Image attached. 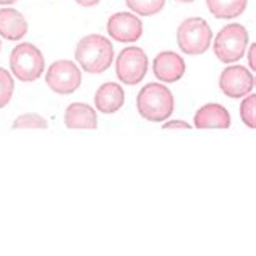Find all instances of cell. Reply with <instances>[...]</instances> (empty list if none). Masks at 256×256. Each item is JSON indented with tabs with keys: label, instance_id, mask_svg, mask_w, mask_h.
<instances>
[{
	"label": "cell",
	"instance_id": "cell-1",
	"mask_svg": "<svg viewBox=\"0 0 256 256\" xmlns=\"http://www.w3.org/2000/svg\"><path fill=\"white\" fill-rule=\"evenodd\" d=\"M75 58L88 73H102L114 60V47L107 38L100 34L84 36L76 44Z\"/></svg>",
	"mask_w": 256,
	"mask_h": 256
},
{
	"label": "cell",
	"instance_id": "cell-2",
	"mask_svg": "<svg viewBox=\"0 0 256 256\" xmlns=\"http://www.w3.org/2000/svg\"><path fill=\"white\" fill-rule=\"evenodd\" d=\"M136 107L140 116L150 122H164L174 112V96L160 83H148L138 92Z\"/></svg>",
	"mask_w": 256,
	"mask_h": 256
},
{
	"label": "cell",
	"instance_id": "cell-3",
	"mask_svg": "<svg viewBox=\"0 0 256 256\" xmlns=\"http://www.w3.org/2000/svg\"><path fill=\"white\" fill-rule=\"evenodd\" d=\"M212 41L211 26L200 16L186 18L177 30V44L186 56H201L210 49Z\"/></svg>",
	"mask_w": 256,
	"mask_h": 256
},
{
	"label": "cell",
	"instance_id": "cell-4",
	"mask_svg": "<svg viewBox=\"0 0 256 256\" xmlns=\"http://www.w3.org/2000/svg\"><path fill=\"white\" fill-rule=\"evenodd\" d=\"M44 56L34 44L22 42L10 54V70L20 82H36L44 73Z\"/></svg>",
	"mask_w": 256,
	"mask_h": 256
},
{
	"label": "cell",
	"instance_id": "cell-5",
	"mask_svg": "<svg viewBox=\"0 0 256 256\" xmlns=\"http://www.w3.org/2000/svg\"><path fill=\"white\" fill-rule=\"evenodd\" d=\"M248 41H250V36L244 24H227L214 39V54L220 62L234 64L244 57Z\"/></svg>",
	"mask_w": 256,
	"mask_h": 256
},
{
	"label": "cell",
	"instance_id": "cell-6",
	"mask_svg": "<svg viewBox=\"0 0 256 256\" xmlns=\"http://www.w3.org/2000/svg\"><path fill=\"white\" fill-rule=\"evenodd\" d=\"M117 78L124 84L134 86L144 80L148 73V56L140 47H125L116 62Z\"/></svg>",
	"mask_w": 256,
	"mask_h": 256
},
{
	"label": "cell",
	"instance_id": "cell-7",
	"mask_svg": "<svg viewBox=\"0 0 256 256\" xmlns=\"http://www.w3.org/2000/svg\"><path fill=\"white\" fill-rule=\"evenodd\" d=\"M46 83L57 94H73L82 86V72L70 60H57L47 70Z\"/></svg>",
	"mask_w": 256,
	"mask_h": 256
},
{
	"label": "cell",
	"instance_id": "cell-8",
	"mask_svg": "<svg viewBox=\"0 0 256 256\" xmlns=\"http://www.w3.org/2000/svg\"><path fill=\"white\" fill-rule=\"evenodd\" d=\"M219 88L227 98H232V99L245 98L248 92L253 91L254 76L246 66H242V65L226 66L220 73Z\"/></svg>",
	"mask_w": 256,
	"mask_h": 256
},
{
	"label": "cell",
	"instance_id": "cell-9",
	"mask_svg": "<svg viewBox=\"0 0 256 256\" xmlns=\"http://www.w3.org/2000/svg\"><path fill=\"white\" fill-rule=\"evenodd\" d=\"M107 32L114 41L134 42L143 36V23L136 15L120 12L112 15L107 22Z\"/></svg>",
	"mask_w": 256,
	"mask_h": 256
},
{
	"label": "cell",
	"instance_id": "cell-10",
	"mask_svg": "<svg viewBox=\"0 0 256 256\" xmlns=\"http://www.w3.org/2000/svg\"><path fill=\"white\" fill-rule=\"evenodd\" d=\"M152 72L158 80L164 83H175L184 76L185 62L178 54L172 50H164L156 56L152 64Z\"/></svg>",
	"mask_w": 256,
	"mask_h": 256
},
{
	"label": "cell",
	"instance_id": "cell-11",
	"mask_svg": "<svg viewBox=\"0 0 256 256\" xmlns=\"http://www.w3.org/2000/svg\"><path fill=\"white\" fill-rule=\"evenodd\" d=\"M194 126L198 130L210 128H228L230 126V114L220 104L201 106L194 114Z\"/></svg>",
	"mask_w": 256,
	"mask_h": 256
},
{
	"label": "cell",
	"instance_id": "cell-12",
	"mask_svg": "<svg viewBox=\"0 0 256 256\" xmlns=\"http://www.w3.org/2000/svg\"><path fill=\"white\" fill-rule=\"evenodd\" d=\"M65 126L72 130H94L98 128V114L90 104L72 102L65 110Z\"/></svg>",
	"mask_w": 256,
	"mask_h": 256
},
{
	"label": "cell",
	"instance_id": "cell-13",
	"mask_svg": "<svg viewBox=\"0 0 256 256\" xmlns=\"http://www.w3.org/2000/svg\"><path fill=\"white\" fill-rule=\"evenodd\" d=\"M125 102V91L118 83H104L99 88L96 96H94V104L96 109L102 114H116L122 109Z\"/></svg>",
	"mask_w": 256,
	"mask_h": 256
},
{
	"label": "cell",
	"instance_id": "cell-14",
	"mask_svg": "<svg viewBox=\"0 0 256 256\" xmlns=\"http://www.w3.org/2000/svg\"><path fill=\"white\" fill-rule=\"evenodd\" d=\"M28 32V22L15 8L0 10V36L6 41H20Z\"/></svg>",
	"mask_w": 256,
	"mask_h": 256
},
{
	"label": "cell",
	"instance_id": "cell-15",
	"mask_svg": "<svg viewBox=\"0 0 256 256\" xmlns=\"http://www.w3.org/2000/svg\"><path fill=\"white\" fill-rule=\"evenodd\" d=\"M246 4L248 0H206L211 15L224 20L240 16L245 12Z\"/></svg>",
	"mask_w": 256,
	"mask_h": 256
},
{
	"label": "cell",
	"instance_id": "cell-16",
	"mask_svg": "<svg viewBox=\"0 0 256 256\" xmlns=\"http://www.w3.org/2000/svg\"><path fill=\"white\" fill-rule=\"evenodd\" d=\"M125 4L136 15L152 16L164 8L166 0H125Z\"/></svg>",
	"mask_w": 256,
	"mask_h": 256
},
{
	"label": "cell",
	"instance_id": "cell-17",
	"mask_svg": "<svg viewBox=\"0 0 256 256\" xmlns=\"http://www.w3.org/2000/svg\"><path fill=\"white\" fill-rule=\"evenodd\" d=\"M49 126L47 124V120L39 116V114H34V112H28V114H23V116H20L18 118H15V122H13L12 128H34V130H46V128Z\"/></svg>",
	"mask_w": 256,
	"mask_h": 256
},
{
	"label": "cell",
	"instance_id": "cell-18",
	"mask_svg": "<svg viewBox=\"0 0 256 256\" xmlns=\"http://www.w3.org/2000/svg\"><path fill=\"white\" fill-rule=\"evenodd\" d=\"M254 110H256V94H250V96L246 94V98L242 100V104H240V117L244 120V124L248 128H252V130L256 128Z\"/></svg>",
	"mask_w": 256,
	"mask_h": 256
},
{
	"label": "cell",
	"instance_id": "cell-19",
	"mask_svg": "<svg viewBox=\"0 0 256 256\" xmlns=\"http://www.w3.org/2000/svg\"><path fill=\"white\" fill-rule=\"evenodd\" d=\"M13 91H15V82L12 75L5 68H0V109L10 102Z\"/></svg>",
	"mask_w": 256,
	"mask_h": 256
},
{
	"label": "cell",
	"instance_id": "cell-20",
	"mask_svg": "<svg viewBox=\"0 0 256 256\" xmlns=\"http://www.w3.org/2000/svg\"><path fill=\"white\" fill-rule=\"evenodd\" d=\"M164 130H177V128H185V130H190L192 125L184 122V120H170V122H166L162 125Z\"/></svg>",
	"mask_w": 256,
	"mask_h": 256
},
{
	"label": "cell",
	"instance_id": "cell-21",
	"mask_svg": "<svg viewBox=\"0 0 256 256\" xmlns=\"http://www.w3.org/2000/svg\"><path fill=\"white\" fill-rule=\"evenodd\" d=\"M254 54H256V46H250V52H248V58H250V68L254 72L256 70V64H254Z\"/></svg>",
	"mask_w": 256,
	"mask_h": 256
},
{
	"label": "cell",
	"instance_id": "cell-22",
	"mask_svg": "<svg viewBox=\"0 0 256 256\" xmlns=\"http://www.w3.org/2000/svg\"><path fill=\"white\" fill-rule=\"evenodd\" d=\"M75 2L82 6H94V5H98L100 0H75Z\"/></svg>",
	"mask_w": 256,
	"mask_h": 256
},
{
	"label": "cell",
	"instance_id": "cell-23",
	"mask_svg": "<svg viewBox=\"0 0 256 256\" xmlns=\"http://www.w3.org/2000/svg\"><path fill=\"white\" fill-rule=\"evenodd\" d=\"M15 2H16V0H0V5H12Z\"/></svg>",
	"mask_w": 256,
	"mask_h": 256
},
{
	"label": "cell",
	"instance_id": "cell-24",
	"mask_svg": "<svg viewBox=\"0 0 256 256\" xmlns=\"http://www.w3.org/2000/svg\"><path fill=\"white\" fill-rule=\"evenodd\" d=\"M175 2H180V4H192L194 0H175Z\"/></svg>",
	"mask_w": 256,
	"mask_h": 256
},
{
	"label": "cell",
	"instance_id": "cell-25",
	"mask_svg": "<svg viewBox=\"0 0 256 256\" xmlns=\"http://www.w3.org/2000/svg\"><path fill=\"white\" fill-rule=\"evenodd\" d=\"M0 49H2V41H0Z\"/></svg>",
	"mask_w": 256,
	"mask_h": 256
}]
</instances>
